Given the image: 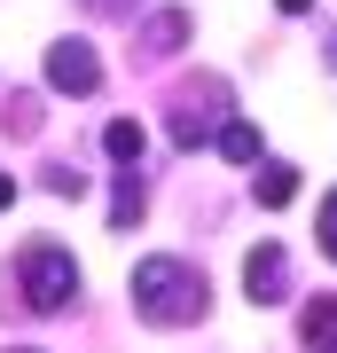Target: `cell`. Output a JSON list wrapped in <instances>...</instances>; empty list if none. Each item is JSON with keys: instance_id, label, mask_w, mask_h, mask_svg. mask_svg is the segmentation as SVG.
Returning <instances> with one entry per match:
<instances>
[{"instance_id": "7a4b0ae2", "label": "cell", "mask_w": 337, "mask_h": 353, "mask_svg": "<svg viewBox=\"0 0 337 353\" xmlns=\"http://www.w3.org/2000/svg\"><path fill=\"white\" fill-rule=\"evenodd\" d=\"M16 290H24L32 314H63V306L79 299V259L63 252V243H24V252H16Z\"/></svg>"}, {"instance_id": "d6986e66", "label": "cell", "mask_w": 337, "mask_h": 353, "mask_svg": "<svg viewBox=\"0 0 337 353\" xmlns=\"http://www.w3.org/2000/svg\"><path fill=\"white\" fill-rule=\"evenodd\" d=\"M16 353H39V345H16Z\"/></svg>"}, {"instance_id": "6da1fadb", "label": "cell", "mask_w": 337, "mask_h": 353, "mask_svg": "<svg viewBox=\"0 0 337 353\" xmlns=\"http://www.w3.org/2000/svg\"><path fill=\"white\" fill-rule=\"evenodd\" d=\"M134 314L150 330H181V322H204V306H212V290H204V267H188L173 252L157 259H134Z\"/></svg>"}, {"instance_id": "3957f363", "label": "cell", "mask_w": 337, "mask_h": 353, "mask_svg": "<svg viewBox=\"0 0 337 353\" xmlns=\"http://www.w3.org/2000/svg\"><path fill=\"white\" fill-rule=\"evenodd\" d=\"M48 87H55V94H94V87H102L94 39H55V48H48Z\"/></svg>"}, {"instance_id": "8fae6325", "label": "cell", "mask_w": 337, "mask_h": 353, "mask_svg": "<svg viewBox=\"0 0 337 353\" xmlns=\"http://www.w3.org/2000/svg\"><path fill=\"white\" fill-rule=\"evenodd\" d=\"M141 39H150V55H173L181 39H188V8H157V16H150V32H141Z\"/></svg>"}, {"instance_id": "8992f818", "label": "cell", "mask_w": 337, "mask_h": 353, "mask_svg": "<svg viewBox=\"0 0 337 353\" xmlns=\"http://www.w3.org/2000/svg\"><path fill=\"white\" fill-rule=\"evenodd\" d=\"M251 196H259L267 212H283V204L298 196V165H283V157H267L259 173H251Z\"/></svg>"}, {"instance_id": "ba28073f", "label": "cell", "mask_w": 337, "mask_h": 353, "mask_svg": "<svg viewBox=\"0 0 337 353\" xmlns=\"http://www.w3.org/2000/svg\"><path fill=\"white\" fill-rule=\"evenodd\" d=\"M102 150H110L125 173H134V165H141V150H150V134H141L134 118H110V126H102Z\"/></svg>"}, {"instance_id": "9c48e42d", "label": "cell", "mask_w": 337, "mask_h": 353, "mask_svg": "<svg viewBox=\"0 0 337 353\" xmlns=\"http://www.w3.org/2000/svg\"><path fill=\"white\" fill-rule=\"evenodd\" d=\"M141 204H150V189H141V173H118V189H110V228L125 236V228L141 220Z\"/></svg>"}, {"instance_id": "7c38bea8", "label": "cell", "mask_w": 337, "mask_h": 353, "mask_svg": "<svg viewBox=\"0 0 337 353\" xmlns=\"http://www.w3.org/2000/svg\"><path fill=\"white\" fill-rule=\"evenodd\" d=\"M0 118H8V134H32V126H39V94H8Z\"/></svg>"}, {"instance_id": "9a60e30c", "label": "cell", "mask_w": 337, "mask_h": 353, "mask_svg": "<svg viewBox=\"0 0 337 353\" xmlns=\"http://www.w3.org/2000/svg\"><path fill=\"white\" fill-rule=\"evenodd\" d=\"M79 8H87V16H110V24H118V16H134L141 0H79Z\"/></svg>"}, {"instance_id": "5bb4252c", "label": "cell", "mask_w": 337, "mask_h": 353, "mask_svg": "<svg viewBox=\"0 0 337 353\" xmlns=\"http://www.w3.org/2000/svg\"><path fill=\"white\" fill-rule=\"evenodd\" d=\"M314 236H322V259H337V189L322 196V228H314Z\"/></svg>"}, {"instance_id": "4fadbf2b", "label": "cell", "mask_w": 337, "mask_h": 353, "mask_svg": "<svg viewBox=\"0 0 337 353\" xmlns=\"http://www.w3.org/2000/svg\"><path fill=\"white\" fill-rule=\"evenodd\" d=\"M48 196H87V173L79 165H48Z\"/></svg>"}, {"instance_id": "e0dca14e", "label": "cell", "mask_w": 337, "mask_h": 353, "mask_svg": "<svg viewBox=\"0 0 337 353\" xmlns=\"http://www.w3.org/2000/svg\"><path fill=\"white\" fill-rule=\"evenodd\" d=\"M275 8H283V16H306V8H314V0H275Z\"/></svg>"}, {"instance_id": "277c9868", "label": "cell", "mask_w": 337, "mask_h": 353, "mask_svg": "<svg viewBox=\"0 0 337 353\" xmlns=\"http://www.w3.org/2000/svg\"><path fill=\"white\" fill-rule=\"evenodd\" d=\"M243 290H251V306H283L290 299V252L283 243H251L243 252Z\"/></svg>"}, {"instance_id": "52a82bcc", "label": "cell", "mask_w": 337, "mask_h": 353, "mask_svg": "<svg viewBox=\"0 0 337 353\" xmlns=\"http://www.w3.org/2000/svg\"><path fill=\"white\" fill-rule=\"evenodd\" d=\"M298 338L314 353H337V299L322 290V299H306V314H298Z\"/></svg>"}, {"instance_id": "30bf717a", "label": "cell", "mask_w": 337, "mask_h": 353, "mask_svg": "<svg viewBox=\"0 0 337 353\" xmlns=\"http://www.w3.org/2000/svg\"><path fill=\"white\" fill-rule=\"evenodd\" d=\"M220 157L227 165H259V126H251V118H227L220 126Z\"/></svg>"}, {"instance_id": "5b68a950", "label": "cell", "mask_w": 337, "mask_h": 353, "mask_svg": "<svg viewBox=\"0 0 337 353\" xmlns=\"http://www.w3.org/2000/svg\"><path fill=\"white\" fill-rule=\"evenodd\" d=\"M220 102H227V87H220V79L204 87V102H196V94L181 102V110H173V126H165V134H173V150H204V141H212V118H220Z\"/></svg>"}, {"instance_id": "2e32d148", "label": "cell", "mask_w": 337, "mask_h": 353, "mask_svg": "<svg viewBox=\"0 0 337 353\" xmlns=\"http://www.w3.org/2000/svg\"><path fill=\"white\" fill-rule=\"evenodd\" d=\"M8 204H16V181H8V173H0V212H8Z\"/></svg>"}, {"instance_id": "ac0fdd59", "label": "cell", "mask_w": 337, "mask_h": 353, "mask_svg": "<svg viewBox=\"0 0 337 353\" xmlns=\"http://www.w3.org/2000/svg\"><path fill=\"white\" fill-rule=\"evenodd\" d=\"M322 48H329V71H337V32H329V39H322Z\"/></svg>"}]
</instances>
